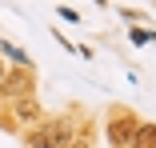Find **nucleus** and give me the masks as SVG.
<instances>
[{"label":"nucleus","mask_w":156,"mask_h":148,"mask_svg":"<svg viewBox=\"0 0 156 148\" xmlns=\"http://www.w3.org/2000/svg\"><path fill=\"white\" fill-rule=\"evenodd\" d=\"M72 144V124L68 120H52L28 136V148H68Z\"/></svg>","instance_id":"f257e3e1"},{"label":"nucleus","mask_w":156,"mask_h":148,"mask_svg":"<svg viewBox=\"0 0 156 148\" xmlns=\"http://www.w3.org/2000/svg\"><path fill=\"white\" fill-rule=\"evenodd\" d=\"M0 80H4V64H0Z\"/></svg>","instance_id":"0eeeda50"},{"label":"nucleus","mask_w":156,"mask_h":148,"mask_svg":"<svg viewBox=\"0 0 156 148\" xmlns=\"http://www.w3.org/2000/svg\"><path fill=\"white\" fill-rule=\"evenodd\" d=\"M16 116H20V120H40L36 100H16Z\"/></svg>","instance_id":"39448f33"},{"label":"nucleus","mask_w":156,"mask_h":148,"mask_svg":"<svg viewBox=\"0 0 156 148\" xmlns=\"http://www.w3.org/2000/svg\"><path fill=\"white\" fill-rule=\"evenodd\" d=\"M68 148H92V144H88V136H76V140H72Z\"/></svg>","instance_id":"423d86ee"},{"label":"nucleus","mask_w":156,"mask_h":148,"mask_svg":"<svg viewBox=\"0 0 156 148\" xmlns=\"http://www.w3.org/2000/svg\"><path fill=\"white\" fill-rule=\"evenodd\" d=\"M132 132H136V116H132L128 108H116L112 124H108V140H112L116 148H124V144H132Z\"/></svg>","instance_id":"f03ea898"},{"label":"nucleus","mask_w":156,"mask_h":148,"mask_svg":"<svg viewBox=\"0 0 156 148\" xmlns=\"http://www.w3.org/2000/svg\"><path fill=\"white\" fill-rule=\"evenodd\" d=\"M132 148H156V124H136Z\"/></svg>","instance_id":"20e7f679"},{"label":"nucleus","mask_w":156,"mask_h":148,"mask_svg":"<svg viewBox=\"0 0 156 148\" xmlns=\"http://www.w3.org/2000/svg\"><path fill=\"white\" fill-rule=\"evenodd\" d=\"M0 88H4L8 96H20V100H24V92H32V72L20 68V72H12V76L0 80Z\"/></svg>","instance_id":"7ed1b4c3"}]
</instances>
